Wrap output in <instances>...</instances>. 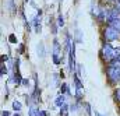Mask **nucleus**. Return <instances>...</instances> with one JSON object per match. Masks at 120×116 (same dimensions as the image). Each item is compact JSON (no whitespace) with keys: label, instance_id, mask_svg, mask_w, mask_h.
Here are the masks:
<instances>
[{"label":"nucleus","instance_id":"12","mask_svg":"<svg viewBox=\"0 0 120 116\" xmlns=\"http://www.w3.org/2000/svg\"><path fill=\"white\" fill-rule=\"evenodd\" d=\"M57 25H59L60 28L64 25V20H63V15H60V14H59V17H57Z\"/></svg>","mask_w":120,"mask_h":116},{"label":"nucleus","instance_id":"2","mask_svg":"<svg viewBox=\"0 0 120 116\" xmlns=\"http://www.w3.org/2000/svg\"><path fill=\"white\" fill-rule=\"evenodd\" d=\"M106 74L110 83H120V66H109L106 69Z\"/></svg>","mask_w":120,"mask_h":116},{"label":"nucleus","instance_id":"14","mask_svg":"<svg viewBox=\"0 0 120 116\" xmlns=\"http://www.w3.org/2000/svg\"><path fill=\"white\" fill-rule=\"evenodd\" d=\"M60 109H61V111H60V116H61V115H64V113H66V111L68 109V106H67V105H64V106H63V108H60Z\"/></svg>","mask_w":120,"mask_h":116},{"label":"nucleus","instance_id":"7","mask_svg":"<svg viewBox=\"0 0 120 116\" xmlns=\"http://www.w3.org/2000/svg\"><path fill=\"white\" fill-rule=\"evenodd\" d=\"M55 105H56V106H59V108H63V106L66 105V99H64V97H63V95H59V97L56 98Z\"/></svg>","mask_w":120,"mask_h":116},{"label":"nucleus","instance_id":"21","mask_svg":"<svg viewBox=\"0 0 120 116\" xmlns=\"http://www.w3.org/2000/svg\"><path fill=\"white\" fill-rule=\"evenodd\" d=\"M39 116H46V113L43 111H39Z\"/></svg>","mask_w":120,"mask_h":116},{"label":"nucleus","instance_id":"9","mask_svg":"<svg viewBox=\"0 0 120 116\" xmlns=\"http://www.w3.org/2000/svg\"><path fill=\"white\" fill-rule=\"evenodd\" d=\"M109 25H110V27H113L115 29H117V31L120 32V18L113 20V21H109Z\"/></svg>","mask_w":120,"mask_h":116},{"label":"nucleus","instance_id":"25","mask_svg":"<svg viewBox=\"0 0 120 116\" xmlns=\"http://www.w3.org/2000/svg\"><path fill=\"white\" fill-rule=\"evenodd\" d=\"M14 116H20V113H15V115H14Z\"/></svg>","mask_w":120,"mask_h":116},{"label":"nucleus","instance_id":"19","mask_svg":"<svg viewBox=\"0 0 120 116\" xmlns=\"http://www.w3.org/2000/svg\"><path fill=\"white\" fill-rule=\"evenodd\" d=\"M1 116H10V112L8 111H3L1 112Z\"/></svg>","mask_w":120,"mask_h":116},{"label":"nucleus","instance_id":"20","mask_svg":"<svg viewBox=\"0 0 120 116\" xmlns=\"http://www.w3.org/2000/svg\"><path fill=\"white\" fill-rule=\"evenodd\" d=\"M22 84H24V85H28V84H30V81H28L27 78H24V80H22Z\"/></svg>","mask_w":120,"mask_h":116},{"label":"nucleus","instance_id":"11","mask_svg":"<svg viewBox=\"0 0 120 116\" xmlns=\"http://www.w3.org/2000/svg\"><path fill=\"white\" fill-rule=\"evenodd\" d=\"M28 115H30V116H39V111H38V109H35V108H31L30 112H28Z\"/></svg>","mask_w":120,"mask_h":116},{"label":"nucleus","instance_id":"5","mask_svg":"<svg viewBox=\"0 0 120 116\" xmlns=\"http://www.w3.org/2000/svg\"><path fill=\"white\" fill-rule=\"evenodd\" d=\"M74 83H75V97H77V99L80 101L81 98H82V84H81V81H80V78H78V76H77V73H74Z\"/></svg>","mask_w":120,"mask_h":116},{"label":"nucleus","instance_id":"23","mask_svg":"<svg viewBox=\"0 0 120 116\" xmlns=\"http://www.w3.org/2000/svg\"><path fill=\"white\" fill-rule=\"evenodd\" d=\"M4 60H7V56H4V55H3V56H1V62H4Z\"/></svg>","mask_w":120,"mask_h":116},{"label":"nucleus","instance_id":"4","mask_svg":"<svg viewBox=\"0 0 120 116\" xmlns=\"http://www.w3.org/2000/svg\"><path fill=\"white\" fill-rule=\"evenodd\" d=\"M53 62H55V64H60V43L57 39H55L53 41Z\"/></svg>","mask_w":120,"mask_h":116},{"label":"nucleus","instance_id":"6","mask_svg":"<svg viewBox=\"0 0 120 116\" xmlns=\"http://www.w3.org/2000/svg\"><path fill=\"white\" fill-rule=\"evenodd\" d=\"M41 15H42V10L39 8V10H38V14L35 15V18H34V21H32V23H34V28H35L36 32L41 31Z\"/></svg>","mask_w":120,"mask_h":116},{"label":"nucleus","instance_id":"15","mask_svg":"<svg viewBox=\"0 0 120 116\" xmlns=\"http://www.w3.org/2000/svg\"><path fill=\"white\" fill-rule=\"evenodd\" d=\"M85 109H87V115L91 116V105L90 104H85Z\"/></svg>","mask_w":120,"mask_h":116},{"label":"nucleus","instance_id":"18","mask_svg":"<svg viewBox=\"0 0 120 116\" xmlns=\"http://www.w3.org/2000/svg\"><path fill=\"white\" fill-rule=\"evenodd\" d=\"M8 39H10L11 42H14V43L17 42V39H15V36H14V35H10V36H8Z\"/></svg>","mask_w":120,"mask_h":116},{"label":"nucleus","instance_id":"10","mask_svg":"<svg viewBox=\"0 0 120 116\" xmlns=\"http://www.w3.org/2000/svg\"><path fill=\"white\" fill-rule=\"evenodd\" d=\"M21 106H22L21 102H18V101H14L13 102V109L14 111H21Z\"/></svg>","mask_w":120,"mask_h":116},{"label":"nucleus","instance_id":"3","mask_svg":"<svg viewBox=\"0 0 120 116\" xmlns=\"http://www.w3.org/2000/svg\"><path fill=\"white\" fill-rule=\"evenodd\" d=\"M103 36L106 38V41H115V39H117L120 36V32L117 29H115L113 27L108 25L105 28V31H103Z\"/></svg>","mask_w":120,"mask_h":116},{"label":"nucleus","instance_id":"8","mask_svg":"<svg viewBox=\"0 0 120 116\" xmlns=\"http://www.w3.org/2000/svg\"><path fill=\"white\" fill-rule=\"evenodd\" d=\"M36 50H38V56H41V58H43V56H45V46H43V43H42V42H39V43H38Z\"/></svg>","mask_w":120,"mask_h":116},{"label":"nucleus","instance_id":"17","mask_svg":"<svg viewBox=\"0 0 120 116\" xmlns=\"http://www.w3.org/2000/svg\"><path fill=\"white\" fill-rule=\"evenodd\" d=\"M6 73H7V69H6V66L3 64V66H1V76H4Z\"/></svg>","mask_w":120,"mask_h":116},{"label":"nucleus","instance_id":"22","mask_svg":"<svg viewBox=\"0 0 120 116\" xmlns=\"http://www.w3.org/2000/svg\"><path fill=\"white\" fill-rule=\"evenodd\" d=\"M116 6H117L116 8H117V10H119V11H120V0H119V1H117V4H116Z\"/></svg>","mask_w":120,"mask_h":116},{"label":"nucleus","instance_id":"1","mask_svg":"<svg viewBox=\"0 0 120 116\" xmlns=\"http://www.w3.org/2000/svg\"><path fill=\"white\" fill-rule=\"evenodd\" d=\"M102 58L103 60H106V62H109V63H112L113 60H116L117 58H120V49H115V48H112V45L110 43H105L103 46H102Z\"/></svg>","mask_w":120,"mask_h":116},{"label":"nucleus","instance_id":"13","mask_svg":"<svg viewBox=\"0 0 120 116\" xmlns=\"http://www.w3.org/2000/svg\"><path fill=\"white\" fill-rule=\"evenodd\" d=\"M66 91H68V85H67V84H63L61 88H60V94H63V92H66Z\"/></svg>","mask_w":120,"mask_h":116},{"label":"nucleus","instance_id":"24","mask_svg":"<svg viewBox=\"0 0 120 116\" xmlns=\"http://www.w3.org/2000/svg\"><path fill=\"white\" fill-rule=\"evenodd\" d=\"M108 1H112V3H116V4H117V1H119V0H108Z\"/></svg>","mask_w":120,"mask_h":116},{"label":"nucleus","instance_id":"16","mask_svg":"<svg viewBox=\"0 0 120 116\" xmlns=\"http://www.w3.org/2000/svg\"><path fill=\"white\" fill-rule=\"evenodd\" d=\"M115 97H116V101H119L120 102V89H117V91L115 92Z\"/></svg>","mask_w":120,"mask_h":116}]
</instances>
